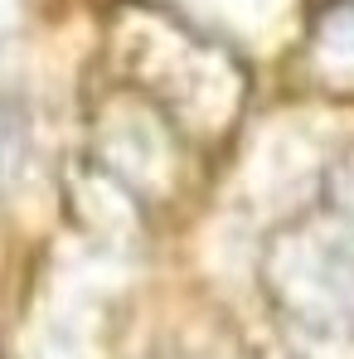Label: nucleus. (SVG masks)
Instances as JSON below:
<instances>
[{
    "mask_svg": "<svg viewBox=\"0 0 354 359\" xmlns=\"http://www.w3.org/2000/svg\"><path fill=\"white\" fill-rule=\"evenodd\" d=\"M25 112L20 107H10V102H0V184L20 170V161H25Z\"/></svg>",
    "mask_w": 354,
    "mask_h": 359,
    "instance_id": "obj_1",
    "label": "nucleus"
}]
</instances>
